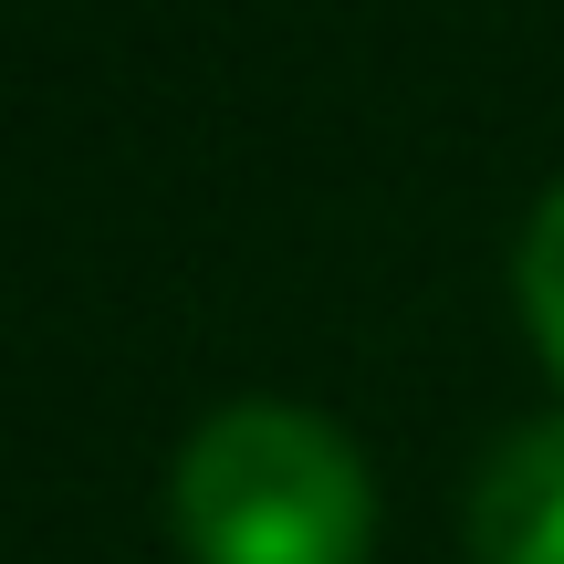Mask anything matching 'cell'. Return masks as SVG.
<instances>
[{
  "mask_svg": "<svg viewBox=\"0 0 564 564\" xmlns=\"http://www.w3.org/2000/svg\"><path fill=\"white\" fill-rule=\"evenodd\" d=\"M178 544L199 564H366L377 544V481L356 440L314 408H220L178 449Z\"/></svg>",
  "mask_w": 564,
  "mask_h": 564,
  "instance_id": "1",
  "label": "cell"
},
{
  "mask_svg": "<svg viewBox=\"0 0 564 564\" xmlns=\"http://www.w3.org/2000/svg\"><path fill=\"white\" fill-rule=\"evenodd\" d=\"M523 314H533L544 366L564 377V188L533 209V230H523Z\"/></svg>",
  "mask_w": 564,
  "mask_h": 564,
  "instance_id": "3",
  "label": "cell"
},
{
  "mask_svg": "<svg viewBox=\"0 0 564 564\" xmlns=\"http://www.w3.org/2000/svg\"><path fill=\"white\" fill-rule=\"evenodd\" d=\"M481 564H564V419H523L470 481Z\"/></svg>",
  "mask_w": 564,
  "mask_h": 564,
  "instance_id": "2",
  "label": "cell"
}]
</instances>
